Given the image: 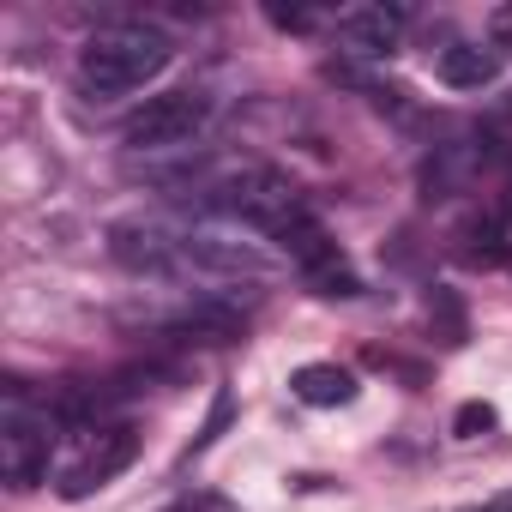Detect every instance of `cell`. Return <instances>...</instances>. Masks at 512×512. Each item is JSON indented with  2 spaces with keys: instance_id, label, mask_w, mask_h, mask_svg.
<instances>
[{
  "instance_id": "cell-1",
  "label": "cell",
  "mask_w": 512,
  "mask_h": 512,
  "mask_svg": "<svg viewBox=\"0 0 512 512\" xmlns=\"http://www.w3.org/2000/svg\"><path fill=\"white\" fill-rule=\"evenodd\" d=\"M169 61H175V43H169L163 31L109 25V31H97V37L79 49V85H85L91 97H127V91H145Z\"/></svg>"
},
{
  "instance_id": "cell-2",
  "label": "cell",
  "mask_w": 512,
  "mask_h": 512,
  "mask_svg": "<svg viewBox=\"0 0 512 512\" xmlns=\"http://www.w3.org/2000/svg\"><path fill=\"white\" fill-rule=\"evenodd\" d=\"M205 121H211V103L199 91H163V97H145L121 121V139L133 151H181Z\"/></svg>"
},
{
  "instance_id": "cell-3",
  "label": "cell",
  "mask_w": 512,
  "mask_h": 512,
  "mask_svg": "<svg viewBox=\"0 0 512 512\" xmlns=\"http://www.w3.org/2000/svg\"><path fill=\"white\" fill-rule=\"evenodd\" d=\"M55 416L43 410H31L25 398H19V386H13V404H7V416H0V470H7V482L13 488H37L43 482V470H49V452H55Z\"/></svg>"
},
{
  "instance_id": "cell-4",
  "label": "cell",
  "mask_w": 512,
  "mask_h": 512,
  "mask_svg": "<svg viewBox=\"0 0 512 512\" xmlns=\"http://www.w3.org/2000/svg\"><path fill=\"white\" fill-rule=\"evenodd\" d=\"M133 458H139V434H133L127 422H115V428H103V434L85 446V458L61 476V494H67V500H85V494H97L103 482H115Z\"/></svg>"
},
{
  "instance_id": "cell-5",
  "label": "cell",
  "mask_w": 512,
  "mask_h": 512,
  "mask_svg": "<svg viewBox=\"0 0 512 512\" xmlns=\"http://www.w3.org/2000/svg\"><path fill=\"white\" fill-rule=\"evenodd\" d=\"M404 37V13L398 7H356L338 19V49L350 61H386Z\"/></svg>"
},
{
  "instance_id": "cell-6",
  "label": "cell",
  "mask_w": 512,
  "mask_h": 512,
  "mask_svg": "<svg viewBox=\"0 0 512 512\" xmlns=\"http://www.w3.org/2000/svg\"><path fill=\"white\" fill-rule=\"evenodd\" d=\"M500 67H506V49H494V43H458L440 55V79L452 91H482L500 79Z\"/></svg>"
},
{
  "instance_id": "cell-7",
  "label": "cell",
  "mask_w": 512,
  "mask_h": 512,
  "mask_svg": "<svg viewBox=\"0 0 512 512\" xmlns=\"http://www.w3.org/2000/svg\"><path fill=\"white\" fill-rule=\"evenodd\" d=\"M290 392H296L302 404H314V410H338V404L356 398V374L338 368V362H308V368L290 374Z\"/></svg>"
},
{
  "instance_id": "cell-8",
  "label": "cell",
  "mask_w": 512,
  "mask_h": 512,
  "mask_svg": "<svg viewBox=\"0 0 512 512\" xmlns=\"http://www.w3.org/2000/svg\"><path fill=\"white\" fill-rule=\"evenodd\" d=\"M428 326H434L440 344H464V332H470V326H464V302H458L446 284L428 290Z\"/></svg>"
},
{
  "instance_id": "cell-9",
  "label": "cell",
  "mask_w": 512,
  "mask_h": 512,
  "mask_svg": "<svg viewBox=\"0 0 512 512\" xmlns=\"http://www.w3.org/2000/svg\"><path fill=\"white\" fill-rule=\"evenodd\" d=\"M494 404L488 398H470V404H458V416H452V434L458 440H482V434H494Z\"/></svg>"
},
{
  "instance_id": "cell-10",
  "label": "cell",
  "mask_w": 512,
  "mask_h": 512,
  "mask_svg": "<svg viewBox=\"0 0 512 512\" xmlns=\"http://www.w3.org/2000/svg\"><path fill=\"white\" fill-rule=\"evenodd\" d=\"M308 284H314V296H338V302H350V296H362V278H356L350 266H326V272H314Z\"/></svg>"
},
{
  "instance_id": "cell-11",
  "label": "cell",
  "mask_w": 512,
  "mask_h": 512,
  "mask_svg": "<svg viewBox=\"0 0 512 512\" xmlns=\"http://www.w3.org/2000/svg\"><path fill=\"white\" fill-rule=\"evenodd\" d=\"M266 19L278 31H314V13H302V7H266Z\"/></svg>"
},
{
  "instance_id": "cell-12",
  "label": "cell",
  "mask_w": 512,
  "mask_h": 512,
  "mask_svg": "<svg viewBox=\"0 0 512 512\" xmlns=\"http://www.w3.org/2000/svg\"><path fill=\"white\" fill-rule=\"evenodd\" d=\"M223 422H229V392H217V404H211V422H205V434L193 440V452H205V446L223 434Z\"/></svg>"
},
{
  "instance_id": "cell-13",
  "label": "cell",
  "mask_w": 512,
  "mask_h": 512,
  "mask_svg": "<svg viewBox=\"0 0 512 512\" xmlns=\"http://www.w3.org/2000/svg\"><path fill=\"white\" fill-rule=\"evenodd\" d=\"M482 512H512V488H500V494H494V500H488Z\"/></svg>"
}]
</instances>
